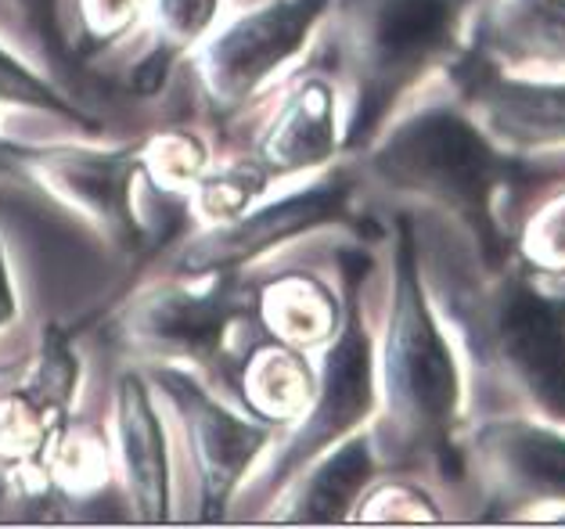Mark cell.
I'll use <instances>...</instances> for the list:
<instances>
[{"instance_id": "cell-1", "label": "cell", "mask_w": 565, "mask_h": 529, "mask_svg": "<svg viewBox=\"0 0 565 529\" xmlns=\"http://www.w3.org/2000/svg\"><path fill=\"white\" fill-rule=\"evenodd\" d=\"M379 408L371 447L379 465L433 462L450 483L465 479L454 436L465 422V364L436 314L422 267V242L407 209L393 213V285L382 346H375Z\"/></svg>"}, {"instance_id": "cell-2", "label": "cell", "mask_w": 565, "mask_h": 529, "mask_svg": "<svg viewBox=\"0 0 565 529\" xmlns=\"http://www.w3.org/2000/svg\"><path fill=\"white\" fill-rule=\"evenodd\" d=\"M356 156V180L450 220L487 271L512 260L508 205L522 184L541 177L530 173L526 159L493 145L454 97L411 108Z\"/></svg>"}, {"instance_id": "cell-3", "label": "cell", "mask_w": 565, "mask_h": 529, "mask_svg": "<svg viewBox=\"0 0 565 529\" xmlns=\"http://www.w3.org/2000/svg\"><path fill=\"white\" fill-rule=\"evenodd\" d=\"M436 314L454 331L461 364L498 414H530L565 425V292L522 271L515 260L487 271L468 245L436 277Z\"/></svg>"}, {"instance_id": "cell-4", "label": "cell", "mask_w": 565, "mask_h": 529, "mask_svg": "<svg viewBox=\"0 0 565 529\" xmlns=\"http://www.w3.org/2000/svg\"><path fill=\"white\" fill-rule=\"evenodd\" d=\"M465 0H332L328 44L350 83L342 148L361 151L382 134L385 119L458 51Z\"/></svg>"}, {"instance_id": "cell-5", "label": "cell", "mask_w": 565, "mask_h": 529, "mask_svg": "<svg viewBox=\"0 0 565 529\" xmlns=\"http://www.w3.org/2000/svg\"><path fill=\"white\" fill-rule=\"evenodd\" d=\"M342 325L335 339L321 350L317 389L307 414L299 417L292 436L285 440L278 457L267 465L259 490L267 497L288 486L313 457L332 451L335 443L361 433L375 417L379 385H375V339L364 317V282L371 271V256L364 248H342Z\"/></svg>"}, {"instance_id": "cell-6", "label": "cell", "mask_w": 565, "mask_h": 529, "mask_svg": "<svg viewBox=\"0 0 565 529\" xmlns=\"http://www.w3.org/2000/svg\"><path fill=\"white\" fill-rule=\"evenodd\" d=\"M0 166L62 202L122 256H145L151 245L162 242L137 209V180L145 177L141 141L94 148L19 145L0 137Z\"/></svg>"}, {"instance_id": "cell-7", "label": "cell", "mask_w": 565, "mask_h": 529, "mask_svg": "<svg viewBox=\"0 0 565 529\" xmlns=\"http://www.w3.org/2000/svg\"><path fill=\"white\" fill-rule=\"evenodd\" d=\"M249 317L253 288L242 282V274H181L148 288L119 314V339L156 364L227 371L231 331Z\"/></svg>"}, {"instance_id": "cell-8", "label": "cell", "mask_w": 565, "mask_h": 529, "mask_svg": "<svg viewBox=\"0 0 565 529\" xmlns=\"http://www.w3.org/2000/svg\"><path fill=\"white\" fill-rule=\"evenodd\" d=\"M332 0H267L205 36L191 68L216 123L238 119L324 25Z\"/></svg>"}, {"instance_id": "cell-9", "label": "cell", "mask_w": 565, "mask_h": 529, "mask_svg": "<svg viewBox=\"0 0 565 529\" xmlns=\"http://www.w3.org/2000/svg\"><path fill=\"white\" fill-rule=\"evenodd\" d=\"M151 385L170 400L181 417L191 468L199 479V519L213 522L227 511L234 494L249 479L253 465L274 440V425L259 422L249 411H231L216 400L191 368L156 364Z\"/></svg>"}, {"instance_id": "cell-10", "label": "cell", "mask_w": 565, "mask_h": 529, "mask_svg": "<svg viewBox=\"0 0 565 529\" xmlns=\"http://www.w3.org/2000/svg\"><path fill=\"white\" fill-rule=\"evenodd\" d=\"M79 389V357L62 328L40 336L19 379L0 368V476L25 490H47V454L68 422Z\"/></svg>"}, {"instance_id": "cell-11", "label": "cell", "mask_w": 565, "mask_h": 529, "mask_svg": "<svg viewBox=\"0 0 565 529\" xmlns=\"http://www.w3.org/2000/svg\"><path fill=\"white\" fill-rule=\"evenodd\" d=\"M447 80L454 102L508 156L565 148V76L512 73L461 44L447 62Z\"/></svg>"}, {"instance_id": "cell-12", "label": "cell", "mask_w": 565, "mask_h": 529, "mask_svg": "<svg viewBox=\"0 0 565 529\" xmlns=\"http://www.w3.org/2000/svg\"><path fill=\"white\" fill-rule=\"evenodd\" d=\"M353 194L356 173L339 170L259 209H245L242 216L205 228L195 242H188L177 256V274H242V267L267 256L270 248L350 220Z\"/></svg>"}, {"instance_id": "cell-13", "label": "cell", "mask_w": 565, "mask_h": 529, "mask_svg": "<svg viewBox=\"0 0 565 529\" xmlns=\"http://www.w3.org/2000/svg\"><path fill=\"white\" fill-rule=\"evenodd\" d=\"M458 451L461 472H472L490 505L565 508V425L490 414L472 425Z\"/></svg>"}, {"instance_id": "cell-14", "label": "cell", "mask_w": 565, "mask_h": 529, "mask_svg": "<svg viewBox=\"0 0 565 529\" xmlns=\"http://www.w3.org/2000/svg\"><path fill=\"white\" fill-rule=\"evenodd\" d=\"M342 148L339 87L332 73H302L285 94L278 113L256 137L253 159L270 180L328 166Z\"/></svg>"}, {"instance_id": "cell-15", "label": "cell", "mask_w": 565, "mask_h": 529, "mask_svg": "<svg viewBox=\"0 0 565 529\" xmlns=\"http://www.w3.org/2000/svg\"><path fill=\"white\" fill-rule=\"evenodd\" d=\"M116 457L137 522L170 519V447L167 429L141 371L116 379Z\"/></svg>"}, {"instance_id": "cell-16", "label": "cell", "mask_w": 565, "mask_h": 529, "mask_svg": "<svg viewBox=\"0 0 565 529\" xmlns=\"http://www.w3.org/2000/svg\"><path fill=\"white\" fill-rule=\"evenodd\" d=\"M465 47L512 73L565 76V0H482Z\"/></svg>"}, {"instance_id": "cell-17", "label": "cell", "mask_w": 565, "mask_h": 529, "mask_svg": "<svg viewBox=\"0 0 565 529\" xmlns=\"http://www.w3.org/2000/svg\"><path fill=\"white\" fill-rule=\"evenodd\" d=\"M379 457L371 447V433H353L332 451L299 472V476L281 486L274 500V522H339L350 519L353 500L364 494V486L375 479Z\"/></svg>"}, {"instance_id": "cell-18", "label": "cell", "mask_w": 565, "mask_h": 529, "mask_svg": "<svg viewBox=\"0 0 565 529\" xmlns=\"http://www.w3.org/2000/svg\"><path fill=\"white\" fill-rule=\"evenodd\" d=\"M253 314L270 339L296 350H324L342 325V299L324 277L310 271H285L253 288Z\"/></svg>"}, {"instance_id": "cell-19", "label": "cell", "mask_w": 565, "mask_h": 529, "mask_svg": "<svg viewBox=\"0 0 565 529\" xmlns=\"http://www.w3.org/2000/svg\"><path fill=\"white\" fill-rule=\"evenodd\" d=\"M234 385H238L245 411L259 417V422H267L274 429L296 425L313 400L317 368L296 346L267 336L242 357Z\"/></svg>"}, {"instance_id": "cell-20", "label": "cell", "mask_w": 565, "mask_h": 529, "mask_svg": "<svg viewBox=\"0 0 565 529\" xmlns=\"http://www.w3.org/2000/svg\"><path fill=\"white\" fill-rule=\"evenodd\" d=\"M220 0H148L151 47L145 59L130 68L134 94H156L167 83L170 68L195 51L216 25Z\"/></svg>"}, {"instance_id": "cell-21", "label": "cell", "mask_w": 565, "mask_h": 529, "mask_svg": "<svg viewBox=\"0 0 565 529\" xmlns=\"http://www.w3.org/2000/svg\"><path fill=\"white\" fill-rule=\"evenodd\" d=\"M512 260L547 285L565 282V180L512 224Z\"/></svg>"}, {"instance_id": "cell-22", "label": "cell", "mask_w": 565, "mask_h": 529, "mask_svg": "<svg viewBox=\"0 0 565 529\" xmlns=\"http://www.w3.org/2000/svg\"><path fill=\"white\" fill-rule=\"evenodd\" d=\"M270 184V177L264 173V166L256 159H234V162H220L210 166L195 188L188 191V216L202 220V224H227V220L242 216L245 209H253V202L264 194Z\"/></svg>"}, {"instance_id": "cell-23", "label": "cell", "mask_w": 565, "mask_h": 529, "mask_svg": "<svg viewBox=\"0 0 565 529\" xmlns=\"http://www.w3.org/2000/svg\"><path fill=\"white\" fill-rule=\"evenodd\" d=\"M47 490H62L68 497H90L108 483V451L105 436L94 425L65 422V429L54 440L44 465Z\"/></svg>"}, {"instance_id": "cell-24", "label": "cell", "mask_w": 565, "mask_h": 529, "mask_svg": "<svg viewBox=\"0 0 565 529\" xmlns=\"http://www.w3.org/2000/svg\"><path fill=\"white\" fill-rule=\"evenodd\" d=\"M30 108V113H44L68 123V127L84 134H102L105 123L90 116L87 108H79L73 97H65L47 76H40L33 65H25L15 51L0 44V108Z\"/></svg>"}, {"instance_id": "cell-25", "label": "cell", "mask_w": 565, "mask_h": 529, "mask_svg": "<svg viewBox=\"0 0 565 529\" xmlns=\"http://www.w3.org/2000/svg\"><path fill=\"white\" fill-rule=\"evenodd\" d=\"M141 166L145 177L167 194H188L195 180L210 170V151L188 130L151 134L141 141Z\"/></svg>"}, {"instance_id": "cell-26", "label": "cell", "mask_w": 565, "mask_h": 529, "mask_svg": "<svg viewBox=\"0 0 565 529\" xmlns=\"http://www.w3.org/2000/svg\"><path fill=\"white\" fill-rule=\"evenodd\" d=\"M148 15V0H73L76 30L68 40L76 62L116 47Z\"/></svg>"}, {"instance_id": "cell-27", "label": "cell", "mask_w": 565, "mask_h": 529, "mask_svg": "<svg viewBox=\"0 0 565 529\" xmlns=\"http://www.w3.org/2000/svg\"><path fill=\"white\" fill-rule=\"evenodd\" d=\"M350 522H444L436 497L415 479H371L353 500Z\"/></svg>"}, {"instance_id": "cell-28", "label": "cell", "mask_w": 565, "mask_h": 529, "mask_svg": "<svg viewBox=\"0 0 565 529\" xmlns=\"http://www.w3.org/2000/svg\"><path fill=\"white\" fill-rule=\"evenodd\" d=\"M0 4L15 19L19 36L30 47H36V54H44L47 65L54 68L76 65L62 25V0H0Z\"/></svg>"}, {"instance_id": "cell-29", "label": "cell", "mask_w": 565, "mask_h": 529, "mask_svg": "<svg viewBox=\"0 0 565 529\" xmlns=\"http://www.w3.org/2000/svg\"><path fill=\"white\" fill-rule=\"evenodd\" d=\"M15 317H19V296H15V285H11L4 242H0V328H8Z\"/></svg>"}]
</instances>
